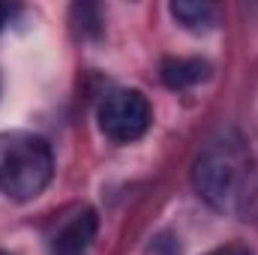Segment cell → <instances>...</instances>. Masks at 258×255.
Returning a JSON list of instances; mask_svg holds the SVG:
<instances>
[{"mask_svg":"<svg viewBox=\"0 0 258 255\" xmlns=\"http://www.w3.org/2000/svg\"><path fill=\"white\" fill-rule=\"evenodd\" d=\"M192 186L222 216L252 219L258 213V159L237 129H222L201 147Z\"/></svg>","mask_w":258,"mask_h":255,"instance_id":"obj_1","label":"cell"},{"mask_svg":"<svg viewBox=\"0 0 258 255\" xmlns=\"http://www.w3.org/2000/svg\"><path fill=\"white\" fill-rule=\"evenodd\" d=\"M54 177V153L42 135L0 132V192L12 201H33Z\"/></svg>","mask_w":258,"mask_h":255,"instance_id":"obj_2","label":"cell"},{"mask_svg":"<svg viewBox=\"0 0 258 255\" xmlns=\"http://www.w3.org/2000/svg\"><path fill=\"white\" fill-rule=\"evenodd\" d=\"M96 120L99 129L108 141L114 144H129L138 141L153 120V108L147 102V96L135 87H117L108 90L96 108Z\"/></svg>","mask_w":258,"mask_h":255,"instance_id":"obj_3","label":"cell"},{"mask_svg":"<svg viewBox=\"0 0 258 255\" xmlns=\"http://www.w3.org/2000/svg\"><path fill=\"white\" fill-rule=\"evenodd\" d=\"M96 225H99V222H96V213H93L90 207L72 213L63 225L54 231V237H51V252L54 255H84L87 246L93 243V237H96Z\"/></svg>","mask_w":258,"mask_h":255,"instance_id":"obj_4","label":"cell"},{"mask_svg":"<svg viewBox=\"0 0 258 255\" xmlns=\"http://www.w3.org/2000/svg\"><path fill=\"white\" fill-rule=\"evenodd\" d=\"M210 72H213V66L201 57H168V60H162V81L171 90L195 87V84L207 81Z\"/></svg>","mask_w":258,"mask_h":255,"instance_id":"obj_5","label":"cell"},{"mask_svg":"<svg viewBox=\"0 0 258 255\" xmlns=\"http://www.w3.org/2000/svg\"><path fill=\"white\" fill-rule=\"evenodd\" d=\"M168 9H171L174 21L192 33H207L216 24V6L207 0H174Z\"/></svg>","mask_w":258,"mask_h":255,"instance_id":"obj_6","label":"cell"},{"mask_svg":"<svg viewBox=\"0 0 258 255\" xmlns=\"http://www.w3.org/2000/svg\"><path fill=\"white\" fill-rule=\"evenodd\" d=\"M207 255H252V252L246 246H240V243H231V246H219V249H213Z\"/></svg>","mask_w":258,"mask_h":255,"instance_id":"obj_7","label":"cell"},{"mask_svg":"<svg viewBox=\"0 0 258 255\" xmlns=\"http://www.w3.org/2000/svg\"><path fill=\"white\" fill-rule=\"evenodd\" d=\"M6 15H9V9L0 3V30H3V24H6Z\"/></svg>","mask_w":258,"mask_h":255,"instance_id":"obj_8","label":"cell"},{"mask_svg":"<svg viewBox=\"0 0 258 255\" xmlns=\"http://www.w3.org/2000/svg\"><path fill=\"white\" fill-rule=\"evenodd\" d=\"M0 255H9V252H0Z\"/></svg>","mask_w":258,"mask_h":255,"instance_id":"obj_9","label":"cell"}]
</instances>
